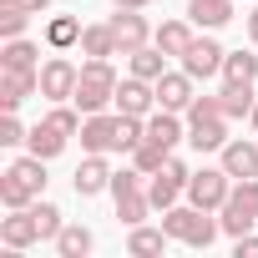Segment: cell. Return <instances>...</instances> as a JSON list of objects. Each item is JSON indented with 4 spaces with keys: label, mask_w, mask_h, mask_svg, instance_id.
I'll list each match as a JSON object with an SVG mask.
<instances>
[{
    "label": "cell",
    "mask_w": 258,
    "mask_h": 258,
    "mask_svg": "<svg viewBox=\"0 0 258 258\" xmlns=\"http://www.w3.org/2000/svg\"><path fill=\"white\" fill-rule=\"evenodd\" d=\"M41 192H46V157H36V152L16 157L0 172V203L6 208H31Z\"/></svg>",
    "instance_id": "cell-1"
},
{
    "label": "cell",
    "mask_w": 258,
    "mask_h": 258,
    "mask_svg": "<svg viewBox=\"0 0 258 258\" xmlns=\"http://www.w3.org/2000/svg\"><path fill=\"white\" fill-rule=\"evenodd\" d=\"M182 116H187V142L198 152H223L228 147V116L218 106V91L213 96H192V106Z\"/></svg>",
    "instance_id": "cell-2"
},
{
    "label": "cell",
    "mask_w": 258,
    "mask_h": 258,
    "mask_svg": "<svg viewBox=\"0 0 258 258\" xmlns=\"http://www.w3.org/2000/svg\"><path fill=\"white\" fill-rule=\"evenodd\" d=\"M162 228H167L172 243H182V248H213L218 233H223V223H218L208 208H192V203H187V208L172 203V208L162 213Z\"/></svg>",
    "instance_id": "cell-3"
},
{
    "label": "cell",
    "mask_w": 258,
    "mask_h": 258,
    "mask_svg": "<svg viewBox=\"0 0 258 258\" xmlns=\"http://www.w3.org/2000/svg\"><path fill=\"white\" fill-rule=\"evenodd\" d=\"M116 81H121V76H116L111 56H106V61H91V56H86V61H81L76 96H71V101L81 106V116H91V111H106V106L116 101Z\"/></svg>",
    "instance_id": "cell-4"
},
{
    "label": "cell",
    "mask_w": 258,
    "mask_h": 258,
    "mask_svg": "<svg viewBox=\"0 0 258 258\" xmlns=\"http://www.w3.org/2000/svg\"><path fill=\"white\" fill-rule=\"evenodd\" d=\"M111 203H116V218H121L126 228H137V223H147V213H157L152 198H147V177H142L137 167L111 172Z\"/></svg>",
    "instance_id": "cell-5"
},
{
    "label": "cell",
    "mask_w": 258,
    "mask_h": 258,
    "mask_svg": "<svg viewBox=\"0 0 258 258\" xmlns=\"http://www.w3.org/2000/svg\"><path fill=\"white\" fill-rule=\"evenodd\" d=\"M218 223H223L228 238L253 233V223H258V177H238V182H233L228 203L218 208Z\"/></svg>",
    "instance_id": "cell-6"
},
{
    "label": "cell",
    "mask_w": 258,
    "mask_h": 258,
    "mask_svg": "<svg viewBox=\"0 0 258 258\" xmlns=\"http://www.w3.org/2000/svg\"><path fill=\"white\" fill-rule=\"evenodd\" d=\"M187 177H192V167H187L182 157H167V162H162V172H152V177H147V198H152V208H157V213H167V208L187 192Z\"/></svg>",
    "instance_id": "cell-7"
},
{
    "label": "cell",
    "mask_w": 258,
    "mask_h": 258,
    "mask_svg": "<svg viewBox=\"0 0 258 258\" xmlns=\"http://www.w3.org/2000/svg\"><path fill=\"white\" fill-rule=\"evenodd\" d=\"M228 192H233V177L223 172V162H218V167H198V172L187 177V203H192V208L218 213V208L228 203Z\"/></svg>",
    "instance_id": "cell-8"
},
{
    "label": "cell",
    "mask_w": 258,
    "mask_h": 258,
    "mask_svg": "<svg viewBox=\"0 0 258 258\" xmlns=\"http://www.w3.org/2000/svg\"><path fill=\"white\" fill-rule=\"evenodd\" d=\"M76 81H81V66H76L71 56L41 61V96H46V101H71V96H76Z\"/></svg>",
    "instance_id": "cell-9"
},
{
    "label": "cell",
    "mask_w": 258,
    "mask_h": 258,
    "mask_svg": "<svg viewBox=\"0 0 258 258\" xmlns=\"http://www.w3.org/2000/svg\"><path fill=\"white\" fill-rule=\"evenodd\" d=\"M223 56H228V51H223L213 36H192V46H187L177 61H182V71H187L192 81H208V76H223Z\"/></svg>",
    "instance_id": "cell-10"
},
{
    "label": "cell",
    "mask_w": 258,
    "mask_h": 258,
    "mask_svg": "<svg viewBox=\"0 0 258 258\" xmlns=\"http://www.w3.org/2000/svg\"><path fill=\"white\" fill-rule=\"evenodd\" d=\"M106 26H111V36H116V56H132V51L152 46V26H147L142 11H121V6H116V16H111Z\"/></svg>",
    "instance_id": "cell-11"
},
{
    "label": "cell",
    "mask_w": 258,
    "mask_h": 258,
    "mask_svg": "<svg viewBox=\"0 0 258 258\" xmlns=\"http://www.w3.org/2000/svg\"><path fill=\"white\" fill-rule=\"evenodd\" d=\"M111 106L126 111V116H152V111H157V81H142V76L126 71V76L116 81V101H111Z\"/></svg>",
    "instance_id": "cell-12"
},
{
    "label": "cell",
    "mask_w": 258,
    "mask_h": 258,
    "mask_svg": "<svg viewBox=\"0 0 258 258\" xmlns=\"http://www.w3.org/2000/svg\"><path fill=\"white\" fill-rule=\"evenodd\" d=\"M71 187H76V198L111 192V167H106V152H86V157H81V167L71 172Z\"/></svg>",
    "instance_id": "cell-13"
},
{
    "label": "cell",
    "mask_w": 258,
    "mask_h": 258,
    "mask_svg": "<svg viewBox=\"0 0 258 258\" xmlns=\"http://www.w3.org/2000/svg\"><path fill=\"white\" fill-rule=\"evenodd\" d=\"M223 172L238 182V177H258V137H228V147L218 152Z\"/></svg>",
    "instance_id": "cell-14"
},
{
    "label": "cell",
    "mask_w": 258,
    "mask_h": 258,
    "mask_svg": "<svg viewBox=\"0 0 258 258\" xmlns=\"http://www.w3.org/2000/svg\"><path fill=\"white\" fill-rule=\"evenodd\" d=\"M192 96H198V81L187 71H162L157 76V106L162 111H187Z\"/></svg>",
    "instance_id": "cell-15"
},
{
    "label": "cell",
    "mask_w": 258,
    "mask_h": 258,
    "mask_svg": "<svg viewBox=\"0 0 258 258\" xmlns=\"http://www.w3.org/2000/svg\"><path fill=\"white\" fill-rule=\"evenodd\" d=\"M0 243L16 248V253H26V248L41 243V228H36L31 208H11V218H0Z\"/></svg>",
    "instance_id": "cell-16"
},
{
    "label": "cell",
    "mask_w": 258,
    "mask_h": 258,
    "mask_svg": "<svg viewBox=\"0 0 258 258\" xmlns=\"http://www.w3.org/2000/svg\"><path fill=\"white\" fill-rule=\"evenodd\" d=\"M36 91H41V66L36 71H0V111H16Z\"/></svg>",
    "instance_id": "cell-17"
},
{
    "label": "cell",
    "mask_w": 258,
    "mask_h": 258,
    "mask_svg": "<svg viewBox=\"0 0 258 258\" xmlns=\"http://www.w3.org/2000/svg\"><path fill=\"white\" fill-rule=\"evenodd\" d=\"M147 142L177 152V142H187V121H182V111H162V106H157V111L147 116Z\"/></svg>",
    "instance_id": "cell-18"
},
{
    "label": "cell",
    "mask_w": 258,
    "mask_h": 258,
    "mask_svg": "<svg viewBox=\"0 0 258 258\" xmlns=\"http://www.w3.org/2000/svg\"><path fill=\"white\" fill-rule=\"evenodd\" d=\"M81 147L86 152H116V116H106V111H91L86 121H81Z\"/></svg>",
    "instance_id": "cell-19"
},
{
    "label": "cell",
    "mask_w": 258,
    "mask_h": 258,
    "mask_svg": "<svg viewBox=\"0 0 258 258\" xmlns=\"http://www.w3.org/2000/svg\"><path fill=\"white\" fill-rule=\"evenodd\" d=\"M218 106H223V116H228V121L253 116V106H258L253 81H223V86H218Z\"/></svg>",
    "instance_id": "cell-20"
},
{
    "label": "cell",
    "mask_w": 258,
    "mask_h": 258,
    "mask_svg": "<svg viewBox=\"0 0 258 258\" xmlns=\"http://www.w3.org/2000/svg\"><path fill=\"white\" fill-rule=\"evenodd\" d=\"M167 243H172V233L167 228H147V223H137L126 233V253H137V258H157V253H167Z\"/></svg>",
    "instance_id": "cell-21"
},
{
    "label": "cell",
    "mask_w": 258,
    "mask_h": 258,
    "mask_svg": "<svg viewBox=\"0 0 258 258\" xmlns=\"http://www.w3.org/2000/svg\"><path fill=\"white\" fill-rule=\"evenodd\" d=\"M36 66H41V46L36 41H26V36L6 41V51H0V71H36Z\"/></svg>",
    "instance_id": "cell-22"
},
{
    "label": "cell",
    "mask_w": 258,
    "mask_h": 258,
    "mask_svg": "<svg viewBox=\"0 0 258 258\" xmlns=\"http://www.w3.org/2000/svg\"><path fill=\"white\" fill-rule=\"evenodd\" d=\"M187 16H192V26L218 31V26L233 21V0H187Z\"/></svg>",
    "instance_id": "cell-23"
},
{
    "label": "cell",
    "mask_w": 258,
    "mask_h": 258,
    "mask_svg": "<svg viewBox=\"0 0 258 258\" xmlns=\"http://www.w3.org/2000/svg\"><path fill=\"white\" fill-rule=\"evenodd\" d=\"M81 31H86V26H81L76 16H51V21H46V46H51V51H71V46H81Z\"/></svg>",
    "instance_id": "cell-24"
},
{
    "label": "cell",
    "mask_w": 258,
    "mask_h": 258,
    "mask_svg": "<svg viewBox=\"0 0 258 258\" xmlns=\"http://www.w3.org/2000/svg\"><path fill=\"white\" fill-rule=\"evenodd\" d=\"M66 142H71L66 132H56L51 121H41V126H31V137H26V152H36V157H46V162H51V157H61V147H66Z\"/></svg>",
    "instance_id": "cell-25"
},
{
    "label": "cell",
    "mask_w": 258,
    "mask_h": 258,
    "mask_svg": "<svg viewBox=\"0 0 258 258\" xmlns=\"http://www.w3.org/2000/svg\"><path fill=\"white\" fill-rule=\"evenodd\" d=\"M81 56H91V61L116 56V36H111V26H106V21H96V26H86V31H81Z\"/></svg>",
    "instance_id": "cell-26"
},
{
    "label": "cell",
    "mask_w": 258,
    "mask_h": 258,
    "mask_svg": "<svg viewBox=\"0 0 258 258\" xmlns=\"http://www.w3.org/2000/svg\"><path fill=\"white\" fill-rule=\"evenodd\" d=\"M96 248V238H91V228H81V223H66L61 233H56V253L61 258H86Z\"/></svg>",
    "instance_id": "cell-27"
},
{
    "label": "cell",
    "mask_w": 258,
    "mask_h": 258,
    "mask_svg": "<svg viewBox=\"0 0 258 258\" xmlns=\"http://www.w3.org/2000/svg\"><path fill=\"white\" fill-rule=\"evenodd\" d=\"M126 61H132V76H142V81H157V76L167 71V51H162L157 41H152V46H142V51H132Z\"/></svg>",
    "instance_id": "cell-28"
},
{
    "label": "cell",
    "mask_w": 258,
    "mask_h": 258,
    "mask_svg": "<svg viewBox=\"0 0 258 258\" xmlns=\"http://www.w3.org/2000/svg\"><path fill=\"white\" fill-rule=\"evenodd\" d=\"M152 41H157L167 56H182V51L192 46V26H187V21H162V26L152 31Z\"/></svg>",
    "instance_id": "cell-29"
},
{
    "label": "cell",
    "mask_w": 258,
    "mask_h": 258,
    "mask_svg": "<svg viewBox=\"0 0 258 258\" xmlns=\"http://www.w3.org/2000/svg\"><path fill=\"white\" fill-rule=\"evenodd\" d=\"M31 218H36V228H41V243H56V233L66 228L61 208H56V203H46V198H36V203H31Z\"/></svg>",
    "instance_id": "cell-30"
},
{
    "label": "cell",
    "mask_w": 258,
    "mask_h": 258,
    "mask_svg": "<svg viewBox=\"0 0 258 258\" xmlns=\"http://www.w3.org/2000/svg\"><path fill=\"white\" fill-rule=\"evenodd\" d=\"M137 142H147V116H126V111H116V152H132Z\"/></svg>",
    "instance_id": "cell-31"
},
{
    "label": "cell",
    "mask_w": 258,
    "mask_h": 258,
    "mask_svg": "<svg viewBox=\"0 0 258 258\" xmlns=\"http://www.w3.org/2000/svg\"><path fill=\"white\" fill-rule=\"evenodd\" d=\"M223 81H258V56L253 51H228L223 56Z\"/></svg>",
    "instance_id": "cell-32"
},
{
    "label": "cell",
    "mask_w": 258,
    "mask_h": 258,
    "mask_svg": "<svg viewBox=\"0 0 258 258\" xmlns=\"http://www.w3.org/2000/svg\"><path fill=\"white\" fill-rule=\"evenodd\" d=\"M172 152L167 147H157V142H137L132 147V167L142 172V177H152V172H162V162H167Z\"/></svg>",
    "instance_id": "cell-33"
},
{
    "label": "cell",
    "mask_w": 258,
    "mask_h": 258,
    "mask_svg": "<svg viewBox=\"0 0 258 258\" xmlns=\"http://www.w3.org/2000/svg\"><path fill=\"white\" fill-rule=\"evenodd\" d=\"M26 126H21V116L16 111H6V116H0V147H26Z\"/></svg>",
    "instance_id": "cell-34"
},
{
    "label": "cell",
    "mask_w": 258,
    "mask_h": 258,
    "mask_svg": "<svg viewBox=\"0 0 258 258\" xmlns=\"http://www.w3.org/2000/svg\"><path fill=\"white\" fill-rule=\"evenodd\" d=\"M233 258H258V238H253V233L233 238Z\"/></svg>",
    "instance_id": "cell-35"
},
{
    "label": "cell",
    "mask_w": 258,
    "mask_h": 258,
    "mask_svg": "<svg viewBox=\"0 0 258 258\" xmlns=\"http://www.w3.org/2000/svg\"><path fill=\"white\" fill-rule=\"evenodd\" d=\"M243 21H248V41H253V46H258V6H253V11H248V16H243Z\"/></svg>",
    "instance_id": "cell-36"
},
{
    "label": "cell",
    "mask_w": 258,
    "mask_h": 258,
    "mask_svg": "<svg viewBox=\"0 0 258 258\" xmlns=\"http://www.w3.org/2000/svg\"><path fill=\"white\" fill-rule=\"evenodd\" d=\"M111 6H121V11H147L152 0H111Z\"/></svg>",
    "instance_id": "cell-37"
},
{
    "label": "cell",
    "mask_w": 258,
    "mask_h": 258,
    "mask_svg": "<svg viewBox=\"0 0 258 258\" xmlns=\"http://www.w3.org/2000/svg\"><path fill=\"white\" fill-rule=\"evenodd\" d=\"M26 6H31V11L41 16V11H51V0H26Z\"/></svg>",
    "instance_id": "cell-38"
},
{
    "label": "cell",
    "mask_w": 258,
    "mask_h": 258,
    "mask_svg": "<svg viewBox=\"0 0 258 258\" xmlns=\"http://www.w3.org/2000/svg\"><path fill=\"white\" fill-rule=\"evenodd\" d=\"M248 126H253V137H258V106H253V116H248Z\"/></svg>",
    "instance_id": "cell-39"
}]
</instances>
